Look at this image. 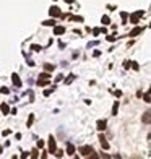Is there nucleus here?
Wrapping results in <instances>:
<instances>
[{
  "instance_id": "obj_1",
  "label": "nucleus",
  "mask_w": 151,
  "mask_h": 159,
  "mask_svg": "<svg viewBox=\"0 0 151 159\" xmlns=\"http://www.w3.org/2000/svg\"><path fill=\"white\" fill-rule=\"evenodd\" d=\"M80 153H81L83 158H89V156H91V158H98V156L94 154V149H93L91 146H83L80 149Z\"/></svg>"
},
{
  "instance_id": "obj_2",
  "label": "nucleus",
  "mask_w": 151,
  "mask_h": 159,
  "mask_svg": "<svg viewBox=\"0 0 151 159\" xmlns=\"http://www.w3.org/2000/svg\"><path fill=\"white\" fill-rule=\"evenodd\" d=\"M143 15H145V11H143V10H138L136 13L130 15V23H132V24H136V23H138V19L141 18Z\"/></svg>"
},
{
  "instance_id": "obj_3",
  "label": "nucleus",
  "mask_w": 151,
  "mask_h": 159,
  "mask_svg": "<svg viewBox=\"0 0 151 159\" xmlns=\"http://www.w3.org/2000/svg\"><path fill=\"white\" fill-rule=\"evenodd\" d=\"M49 13H50V16H52V18H55V16H60V15H62V11H60V8H59V7H50Z\"/></svg>"
},
{
  "instance_id": "obj_4",
  "label": "nucleus",
  "mask_w": 151,
  "mask_h": 159,
  "mask_svg": "<svg viewBox=\"0 0 151 159\" xmlns=\"http://www.w3.org/2000/svg\"><path fill=\"white\" fill-rule=\"evenodd\" d=\"M57 149V145H55V138L50 136L49 138V153H54V151Z\"/></svg>"
},
{
  "instance_id": "obj_5",
  "label": "nucleus",
  "mask_w": 151,
  "mask_h": 159,
  "mask_svg": "<svg viewBox=\"0 0 151 159\" xmlns=\"http://www.w3.org/2000/svg\"><path fill=\"white\" fill-rule=\"evenodd\" d=\"M11 81H13V84H15L16 88H21V80H20V76H18L16 73L11 75Z\"/></svg>"
},
{
  "instance_id": "obj_6",
  "label": "nucleus",
  "mask_w": 151,
  "mask_h": 159,
  "mask_svg": "<svg viewBox=\"0 0 151 159\" xmlns=\"http://www.w3.org/2000/svg\"><path fill=\"white\" fill-rule=\"evenodd\" d=\"M65 33V26H54V34L55 36H60Z\"/></svg>"
},
{
  "instance_id": "obj_7",
  "label": "nucleus",
  "mask_w": 151,
  "mask_h": 159,
  "mask_svg": "<svg viewBox=\"0 0 151 159\" xmlns=\"http://www.w3.org/2000/svg\"><path fill=\"white\" fill-rule=\"evenodd\" d=\"M106 125H107L106 120H98V123H96V128H98L99 131H102V130H106Z\"/></svg>"
},
{
  "instance_id": "obj_8",
  "label": "nucleus",
  "mask_w": 151,
  "mask_h": 159,
  "mask_svg": "<svg viewBox=\"0 0 151 159\" xmlns=\"http://www.w3.org/2000/svg\"><path fill=\"white\" fill-rule=\"evenodd\" d=\"M99 141H101V146H102L104 149H109V143L106 141V138H104V135H99Z\"/></svg>"
},
{
  "instance_id": "obj_9",
  "label": "nucleus",
  "mask_w": 151,
  "mask_h": 159,
  "mask_svg": "<svg viewBox=\"0 0 151 159\" xmlns=\"http://www.w3.org/2000/svg\"><path fill=\"white\" fill-rule=\"evenodd\" d=\"M141 33H143V28L136 26L135 29H132V31H130V36H138V34H141Z\"/></svg>"
},
{
  "instance_id": "obj_10",
  "label": "nucleus",
  "mask_w": 151,
  "mask_h": 159,
  "mask_svg": "<svg viewBox=\"0 0 151 159\" xmlns=\"http://www.w3.org/2000/svg\"><path fill=\"white\" fill-rule=\"evenodd\" d=\"M49 84V80H45V78H39L37 80V86H47Z\"/></svg>"
},
{
  "instance_id": "obj_11",
  "label": "nucleus",
  "mask_w": 151,
  "mask_h": 159,
  "mask_svg": "<svg viewBox=\"0 0 151 159\" xmlns=\"http://www.w3.org/2000/svg\"><path fill=\"white\" fill-rule=\"evenodd\" d=\"M67 154H68V156H73V154H75V146H73V145H68V146H67Z\"/></svg>"
},
{
  "instance_id": "obj_12",
  "label": "nucleus",
  "mask_w": 151,
  "mask_h": 159,
  "mask_svg": "<svg viewBox=\"0 0 151 159\" xmlns=\"http://www.w3.org/2000/svg\"><path fill=\"white\" fill-rule=\"evenodd\" d=\"M0 111L3 114H10V107H8V104H2L0 106Z\"/></svg>"
},
{
  "instance_id": "obj_13",
  "label": "nucleus",
  "mask_w": 151,
  "mask_h": 159,
  "mask_svg": "<svg viewBox=\"0 0 151 159\" xmlns=\"http://www.w3.org/2000/svg\"><path fill=\"white\" fill-rule=\"evenodd\" d=\"M33 122H34V115L31 114V115H29V119H28V122H26V127H28V128L33 125Z\"/></svg>"
},
{
  "instance_id": "obj_14",
  "label": "nucleus",
  "mask_w": 151,
  "mask_h": 159,
  "mask_svg": "<svg viewBox=\"0 0 151 159\" xmlns=\"http://www.w3.org/2000/svg\"><path fill=\"white\" fill-rule=\"evenodd\" d=\"M44 26H55V19H47V21H44Z\"/></svg>"
},
{
  "instance_id": "obj_15",
  "label": "nucleus",
  "mask_w": 151,
  "mask_h": 159,
  "mask_svg": "<svg viewBox=\"0 0 151 159\" xmlns=\"http://www.w3.org/2000/svg\"><path fill=\"white\" fill-rule=\"evenodd\" d=\"M117 111H119V101H116L114 107H112V115H117Z\"/></svg>"
},
{
  "instance_id": "obj_16",
  "label": "nucleus",
  "mask_w": 151,
  "mask_h": 159,
  "mask_svg": "<svg viewBox=\"0 0 151 159\" xmlns=\"http://www.w3.org/2000/svg\"><path fill=\"white\" fill-rule=\"evenodd\" d=\"M54 89H55V86H52V88H49V89H45V91H44V96H50V94L54 93Z\"/></svg>"
},
{
  "instance_id": "obj_17",
  "label": "nucleus",
  "mask_w": 151,
  "mask_h": 159,
  "mask_svg": "<svg viewBox=\"0 0 151 159\" xmlns=\"http://www.w3.org/2000/svg\"><path fill=\"white\" fill-rule=\"evenodd\" d=\"M44 68H45V70H47V72H52V70H54V68H55V67H54L52 63H45V65H44Z\"/></svg>"
},
{
  "instance_id": "obj_18",
  "label": "nucleus",
  "mask_w": 151,
  "mask_h": 159,
  "mask_svg": "<svg viewBox=\"0 0 151 159\" xmlns=\"http://www.w3.org/2000/svg\"><path fill=\"white\" fill-rule=\"evenodd\" d=\"M101 21H102V24H109V23H111L109 16H102V18H101Z\"/></svg>"
},
{
  "instance_id": "obj_19",
  "label": "nucleus",
  "mask_w": 151,
  "mask_h": 159,
  "mask_svg": "<svg viewBox=\"0 0 151 159\" xmlns=\"http://www.w3.org/2000/svg\"><path fill=\"white\" fill-rule=\"evenodd\" d=\"M31 49H33L34 52H39V50H41L42 47H41V46H37V44H33V46H31Z\"/></svg>"
},
{
  "instance_id": "obj_20",
  "label": "nucleus",
  "mask_w": 151,
  "mask_h": 159,
  "mask_svg": "<svg viewBox=\"0 0 151 159\" xmlns=\"http://www.w3.org/2000/svg\"><path fill=\"white\" fill-rule=\"evenodd\" d=\"M39 78H45V80H49V78H50V73L44 72V73H41V75H39Z\"/></svg>"
},
{
  "instance_id": "obj_21",
  "label": "nucleus",
  "mask_w": 151,
  "mask_h": 159,
  "mask_svg": "<svg viewBox=\"0 0 151 159\" xmlns=\"http://www.w3.org/2000/svg\"><path fill=\"white\" fill-rule=\"evenodd\" d=\"M54 153H55V156H57V158H62V156H63V151L62 149H55Z\"/></svg>"
},
{
  "instance_id": "obj_22",
  "label": "nucleus",
  "mask_w": 151,
  "mask_h": 159,
  "mask_svg": "<svg viewBox=\"0 0 151 159\" xmlns=\"http://www.w3.org/2000/svg\"><path fill=\"white\" fill-rule=\"evenodd\" d=\"M143 120L146 122V123L150 122V111H148V112H145V117H143Z\"/></svg>"
},
{
  "instance_id": "obj_23",
  "label": "nucleus",
  "mask_w": 151,
  "mask_h": 159,
  "mask_svg": "<svg viewBox=\"0 0 151 159\" xmlns=\"http://www.w3.org/2000/svg\"><path fill=\"white\" fill-rule=\"evenodd\" d=\"M116 34H111V36H107V41H109V42H114V41H116Z\"/></svg>"
},
{
  "instance_id": "obj_24",
  "label": "nucleus",
  "mask_w": 151,
  "mask_h": 159,
  "mask_svg": "<svg viewBox=\"0 0 151 159\" xmlns=\"http://www.w3.org/2000/svg\"><path fill=\"white\" fill-rule=\"evenodd\" d=\"M73 80H75V75H70V76H68V78H67V80H65V83L68 84V83H71Z\"/></svg>"
},
{
  "instance_id": "obj_25",
  "label": "nucleus",
  "mask_w": 151,
  "mask_h": 159,
  "mask_svg": "<svg viewBox=\"0 0 151 159\" xmlns=\"http://www.w3.org/2000/svg\"><path fill=\"white\" fill-rule=\"evenodd\" d=\"M120 16H122V19L125 21V19L128 18V13H127V11H122V13H120Z\"/></svg>"
},
{
  "instance_id": "obj_26",
  "label": "nucleus",
  "mask_w": 151,
  "mask_h": 159,
  "mask_svg": "<svg viewBox=\"0 0 151 159\" xmlns=\"http://www.w3.org/2000/svg\"><path fill=\"white\" fill-rule=\"evenodd\" d=\"M143 99H145V102H150V93H145Z\"/></svg>"
},
{
  "instance_id": "obj_27",
  "label": "nucleus",
  "mask_w": 151,
  "mask_h": 159,
  "mask_svg": "<svg viewBox=\"0 0 151 159\" xmlns=\"http://www.w3.org/2000/svg\"><path fill=\"white\" fill-rule=\"evenodd\" d=\"M37 148H44V141L42 140H37Z\"/></svg>"
},
{
  "instance_id": "obj_28",
  "label": "nucleus",
  "mask_w": 151,
  "mask_h": 159,
  "mask_svg": "<svg viewBox=\"0 0 151 159\" xmlns=\"http://www.w3.org/2000/svg\"><path fill=\"white\" fill-rule=\"evenodd\" d=\"M130 65H132V68H133V70H138V68H140V67H138V63H135V62H132Z\"/></svg>"
},
{
  "instance_id": "obj_29",
  "label": "nucleus",
  "mask_w": 151,
  "mask_h": 159,
  "mask_svg": "<svg viewBox=\"0 0 151 159\" xmlns=\"http://www.w3.org/2000/svg\"><path fill=\"white\" fill-rule=\"evenodd\" d=\"M0 91H2V93H3V94H8V93H10V89H8V88H2Z\"/></svg>"
},
{
  "instance_id": "obj_30",
  "label": "nucleus",
  "mask_w": 151,
  "mask_h": 159,
  "mask_svg": "<svg viewBox=\"0 0 151 159\" xmlns=\"http://www.w3.org/2000/svg\"><path fill=\"white\" fill-rule=\"evenodd\" d=\"M99 33H101V29H99V28H96V29H93V34H94V36H98Z\"/></svg>"
},
{
  "instance_id": "obj_31",
  "label": "nucleus",
  "mask_w": 151,
  "mask_h": 159,
  "mask_svg": "<svg viewBox=\"0 0 151 159\" xmlns=\"http://www.w3.org/2000/svg\"><path fill=\"white\" fill-rule=\"evenodd\" d=\"M31 153H33V154H31V158H37V149H34V151H31Z\"/></svg>"
}]
</instances>
